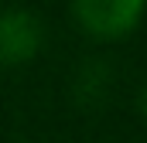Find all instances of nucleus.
Returning a JSON list of instances; mask_svg holds the SVG:
<instances>
[{"label": "nucleus", "instance_id": "nucleus-1", "mask_svg": "<svg viewBox=\"0 0 147 143\" xmlns=\"http://www.w3.org/2000/svg\"><path fill=\"white\" fill-rule=\"evenodd\" d=\"M147 0H72L75 21L96 37H120L137 27Z\"/></svg>", "mask_w": 147, "mask_h": 143}, {"label": "nucleus", "instance_id": "nucleus-2", "mask_svg": "<svg viewBox=\"0 0 147 143\" xmlns=\"http://www.w3.org/2000/svg\"><path fill=\"white\" fill-rule=\"evenodd\" d=\"M45 41L41 17L28 7H0V65H21L34 58Z\"/></svg>", "mask_w": 147, "mask_h": 143}, {"label": "nucleus", "instance_id": "nucleus-3", "mask_svg": "<svg viewBox=\"0 0 147 143\" xmlns=\"http://www.w3.org/2000/svg\"><path fill=\"white\" fill-rule=\"evenodd\" d=\"M140 109H144V116H147V85H144V96H140Z\"/></svg>", "mask_w": 147, "mask_h": 143}]
</instances>
